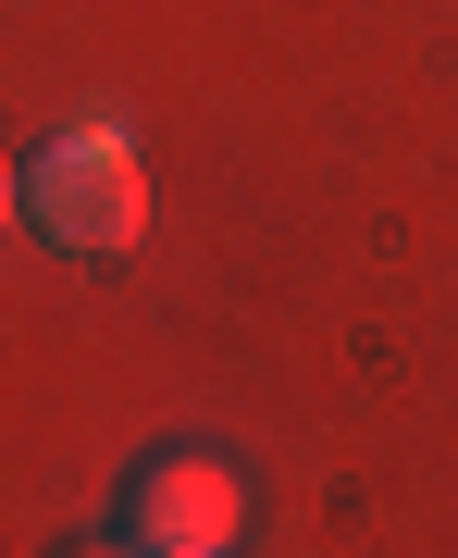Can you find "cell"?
I'll list each match as a JSON object with an SVG mask.
<instances>
[{
    "mask_svg": "<svg viewBox=\"0 0 458 558\" xmlns=\"http://www.w3.org/2000/svg\"><path fill=\"white\" fill-rule=\"evenodd\" d=\"M25 223L62 260H124L149 236V161L124 124H50L25 149Z\"/></svg>",
    "mask_w": 458,
    "mask_h": 558,
    "instance_id": "cell-1",
    "label": "cell"
},
{
    "mask_svg": "<svg viewBox=\"0 0 458 558\" xmlns=\"http://www.w3.org/2000/svg\"><path fill=\"white\" fill-rule=\"evenodd\" d=\"M236 521H248V484L223 472L211 447H149L137 472H124V497H112V534L137 558H223Z\"/></svg>",
    "mask_w": 458,
    "mask_h": 558,
    "instance_id": "cell-2",
    "label": "cell"
},
{
    "mask_svg": "<svg viewBox=\"0 0 458 558\" xmlns=\"http://www.w3.org/2000/svg\"><path fill=\"white\" fill-rule=\"evenodd\" d=\"M0 223H25V161H0Z\"/></svg>",
    "mask_w": 458,
    "mask_h": 558,
    "instance_id": "cell-3",
    "label": "cell"
},
{
    "mask_svg": "<svg viewBox=\"0 0 458 558\" xmlns=\"http://www.w3.org/2000/svg\"><path fill=\"white\" fill-rule=\"evenodd\" d=\"M62 558H137V546H124V534H75V546H62Z\"/></svg>",
    "mask_w": 458,
    "mask_h": 558,
    "instance_id": "cell-4",
    "label": "cell"
}]
</instances>
